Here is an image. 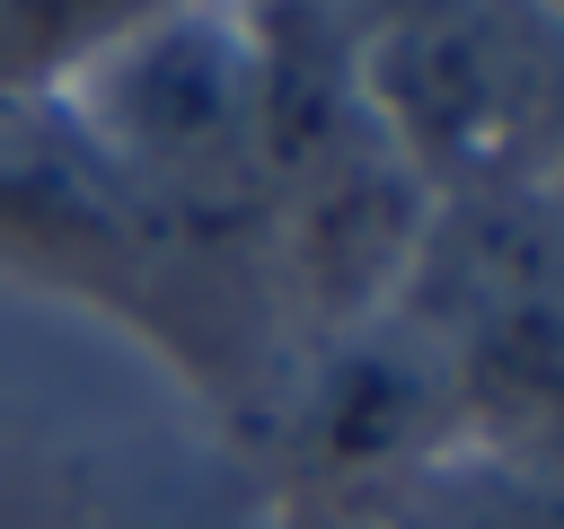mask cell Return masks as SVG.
<instances>
[{
	"mask_svg": "<svg viewBox=\"0 0 564 529\" xmlns=\"http://www.w3.org/2000/svg\"><path fill=\"white\" fill-rule=\"evenodd\" d=\"M123 0H0V79L9 71H35V62H62L79 35H97Z\"/></svg>",
	"mask_w": 564,
	"mask_h": 529,
	"instance_id": "6da1fadb",
	"label": "cell"
},
{
	"mask_svg": "<svg viewBox=\"0 0 564 529\" xmlns=\"http://www.w3.org/2000/svg\"><path fill=\"white\" fill-rule=\"evenodd\" d=\"M291 529H335V520H291Z\"/></svg>",
	"mask_w": 564,
	"mask_h": 529,
	"instance_id": "7a4b0ae2",
	"label": "cell"
}]
</instances>
